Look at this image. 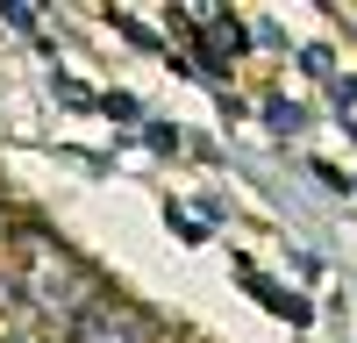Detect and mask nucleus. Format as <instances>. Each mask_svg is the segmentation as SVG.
<instances>
[{
	"label": "nucleus",
	"mask_w": 357,
	"mask_h": 343,
	"mask_svg": "<svg viewBox=\"0 0 357 343\" xmlns=\"http://www.w3.org/2000/svg\"><path fill=\"white\" fill-rule=\"evenodd\" d=\"M0 343H43V336H29V329H0Z\"/></svg>",
	"instance_id": "nucleus-5"
},
{
	"label": "nucleus",
	"mask_w": 357,
	"mask_h": 343,
	"mask_svg": "<svg viewBox=\"0 0 357 343\" xmlns=\"http://www.w3.org/2000/svg\"><path fill=\"white\" fill-rule=\"evenodd\" d=\"M178 22L200 29V65L207 72H229L236 57H243V22H236L229 8H178Z\"/></svg>",
	"instance_id": "nucleus-3"
},
{
	"label": "nucleus",
	"mask_w": 357,
	"mask_h": 343,
	"mask_svg": "<svg viewBox=\"0 0 357 343\" xmlns=\"http://www.w3.org/2000/svg\"><path fill=\"white\" fill-rule=\"evenodd\" d=\"M100 300V279L79 250H65L50 229H15V272L0 279V307H15L36 329H72Z\"/></svg>",
	"instance_id": "nucleus-1"
},
{
	"label": "nucleus",
	"mask_w": 357,
	"mask_h": 343,
	"mask_svg": "<svg viewBox=\"0 0 357 343\" xmlns=\"http://www.w3.org/2000/svg\"><path fill=\"white\" fill-rule=\"evenodd\" d=\"M301 122H307V114L293 107V100H272V129H279V136H293V129H301Z\"/></svg>",
	"instance_id": "nucleus-4"
},
{
	"label": "nucleus",
	"mask_w": 357,
	"mask_h": 343,
	"mask_svg": "<svg viewBox=\"0 0 357 343\" xmlns=\"http://www.w3.org/2000/svg\"><path fill=\"white\" fill-rule=\"evenodd\" d=\"M65 343H158V314L136 307V300H107V294H100V300L72 322Z\"/></svg>",
	"instance_id": "nucleus-2"
},
{
	"label": "nucleus",
	"mask_w": 357,
	"mask_h": 343,
	"mask_svg": "<svg viewBox=\"0 0 357 343\" xmlns=\"http://www.w3.org/2000/svg\"><path fill=\"white\" fill-rule=\"evenodd\" d=\"M0 236H8V193H0Z\"/></svg>",
	"instance_id": "nucleus-6"
}]
</instances>
